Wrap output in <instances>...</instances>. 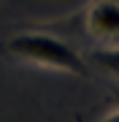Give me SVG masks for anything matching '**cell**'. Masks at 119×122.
Segmentation results:
<instances>
[{
	"label": "cell",
	"instance_id": "1",
	"mask_svg": "<svg viewBox=\"0 0 119 122\" xmlns=\"http://www.w3.org/2000/svg\"><path fill=\"white\" fill-rule=\"evenodd\" d=\"M5 49L19 60L46 65V68H57V71H68V73H76V76H87V62L81 60V54L57 35L19 33L5 44Z\"/></svg>",
	"mask_w": 119,
	"mask_h": 122
},
{
	"label": "cell",
	"instance_id": "2",
	"mask_svg": "<svg viewBox=\"0 0 119 122\" xmlns=\"http://www.w3.org/2000/svg\"><path fill=\"white\" fill-rule=\"evenodd\" d=\"M87 30L97 38H116L119 35V3L116 0H97L89 5Z\"/></svg>",
	"mask_w": 119,
	"mask_h": 122
},
{
	"label": "cell",
	"instance_id": "3",
	"mask_svg": "<svg viewBox=\"0 0 119 122\" xmlns=\"http://www.w3.org/2000/svg\"><path fill=\"white\" fill-rule=\"evenodd\" d=\"M92 62L100 71H106L108 76L119 79V46H103L92 52Z\"/></svg>",
	"mask_w": 119,
	"mask_h": 122
},
{
	"label": "cell",
	"instance_id": "4",
	"mask_svg": "<svg viewBox=\"0 0 119 122\" xmlns=\"http://www.w3.org/2000/svg\"><path fill=\"white\" fill-rule=\"evenodd\" d=\"M100 122H119V109H116V111H111V114H106Z\"/></svg>",
	"mask_w": 119,
	"mask_h": 122
},
{
	"label": "cell",
	"instance_id": "5",
	"mask_svg": "<svg viewBox=\"0 0 119 122\" xmlns=\"http://www.w3.org/2000/svg\"><path fill=\"white\" fill-rule=\"evenodd\" d=\"M116 3H119V0H116Z\"/></svg>",
	"mask_w": 119,
	"mask_h": 122
}]
</instances>
